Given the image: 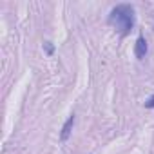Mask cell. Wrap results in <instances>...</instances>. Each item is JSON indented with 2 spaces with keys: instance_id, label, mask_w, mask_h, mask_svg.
<instances>
[{
  "instance_id": "6da1fadb",
  "label": "cell",
  "mask_w": 154,
  "mask_h": 154,
  "mask_svg": "<svg viewBox=\"0 0 154 154\" xmlns=\"http://www.w3.org/2000/svg\"><path fill=\"white\" fill-rule=\"evenodd\" d=\"M109 24H111L122 36L129 35L131 29L134 27V9H132V6H129V4H120V6H116V8L111 11V15H109Z\"/></svg>"
},
{
  "instance_id": "7a4b0ae2",
  "label": "cell",
  "mask_w": 154,
  "mask_h": 154,
  "mask_svg": "<svg viewBox=\"0 0 154 154\" xmlns=\"http://www.w3.org/2000/svg\"><path fill=\"white\" fill-rule=\"evenodd\" d=\"M145 54H147V42L143 36H140L136 40V56L141 60V58H145Z\"/></svg>"
},
{
  "instance_id": "3957f363",
  "label": "cell",
  "mask_w": 154,
  "mask_h": 154,
  "mask_svg": "<svg viewBox=\"0 0 154 154\" xmlns=\"http://www.w3.org/2000/svg\"><path fill=\"white\" fill-rule=\"evenodd\" d=\"M72 125H74V116H71L67 122H65V125L62 127V134H60V138L65 141L67 138H69V134H71V129H72Z\"/></svg>"
},
{
  "instance_id": "277c9868",
  "label": "cell",
  "mask_w": 154,
  "mask_h": 154,
  "mask_svg": "<svg viewBox=\"0 0 154 154\" xmlns=\"http://www.w3.org/2000/svg\"><path fill=\"white\" fill-rule=\"evenodd\" d=\"M145 107H149V109H152V107H154V96H150V98H149V102H145Z\"/></svg>"
},
{
  "instance_id": "5b68a950",
  "label": "cell",
  "mask_w": 154,
  "mask_h": 154,
  "mask_svg": "<svg viewBox=\"0 0 154 154\" xmlns=\"http://www.w3.org/2000/svg\"><path fill=\"white\" fill-rule=\"evenodd\" d=\"M45 49H47V53H49V54L53 53V45H51V42H45Z\"/></svg>"
}]
</instances>
